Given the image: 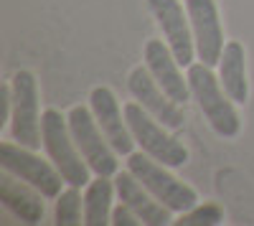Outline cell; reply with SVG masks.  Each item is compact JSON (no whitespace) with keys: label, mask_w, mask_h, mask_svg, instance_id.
Here are the masks:
<instances>
[{"label":"cell","mask_w":254,"mask_h":226,"mask_svg":"<svg viewBox=\"0 0 254 226\" xmlns=\"http://www.w3.org/2000/svg\"><path fill=\"white\" fill-rule=\"evenodd\" d=\"M127 89H130V94L158 122H163L168 130L183 127V110H181V105L163 92V87L155 81V76L150 74L147 66H135L130 71V76H127Z\"/></svg>","instance_id":"obj_10"},{"label":"cell","mask_w":254,"mask_h":226,"mask_svg":"<svg viewBox=\"0 0 254 226\" xmlns=\"http://www.w3.org/2000/svg\"><path fill=\"white\" fill-rule=\"evenodd\" d=\"M0 201H3V206L15 219L26 221V224H38L44 219V201H41V193L31 186V183L20 180L15 175L3 178V183H0Z\"/></svg>","instance_id":"obj_14"},{"label":"cell","mask_w":254,"mask_h":226,"mask_svg":"<svg viewBox=\"0 0 254 226\" xmlns=\"http://www.w3.org/2000/svg\"><path fill=\"white\" fill-rule=\"evenodd\" d=\"M125 119L135 142L142 148V153H147L168 168H181L188 163V150L183 148V142H178L173 135H168L163 122L150 117V112L140 102L125 105Z\"/></svg>","instance_id":"obj_4"},{"label":"cell","mask_w":254,"mask_h":226,"mask_svg":"<svg viewBox=\"0 0 254 226\" xmlns=\"http://www.w3.org/2000/svg\"><path fill=\"white\" fill-rule=\"evenodd\" d=\"M69 130H71V137L76 142L79 153L84 155V160L89 163V168L97 173V175H117V150L110 145V140L104 137L99 122L94 117V112H89L87 107H71L69 114Z\"/></svg>","instance_id":"obj_6"},{"label":"cell","mask_w":254,"mask_h":226,"mask_svg":"<svg viewBox=\"0 0 254 226\" xmlns=\"http://www.w3.org/2000/svg\"><path fill=\"white\" fill-rule=\"evenodd\" d=\"M165 168L168 166L158 163L147 153L145 155L142 153L127 155V170H130L142 186L163 203V206H168L171 211H181V214L198 206V193L190 186H186L183 180H178L176 175H171Z\"/></svg>","instance_id":"obj_3"},{"label":"cell","mask_w":254,"mask_h":226,"mask_svg":"<svg viewBox=\"0 0 254 226\" xmlns=\"http://www.w3.org/2000/svg\"><path fill=\"white\" fill-rule=\"evenodd\" d=\"M188 84H190V94L198 102V110L211 125V130L221 140H234L242 132V117L234 110V105H231L234 99L224 92L221 79H216L211 66H206L201 61V64L188 66Z\"/></svg>","instance_id":"obj_1"},{"label":"cell","mask_w":254,"mask_h":226,"mask_svg":"<svg viewBox=\"0 0 254 226\" xmlns=\"http://www.w3.org/2000/svg\"><path fill=\"white\" fill-rule=\"evenodd\" d=\"M10 135L23 148H41V112H38V81L31 71L20 69L10 79Z\"/></svg>","instance_id":"obj_5"},{"label":"cell","mask_w":254,"mask_h":226,"mask_svg":"<svg viewBox=\"0 0 254 226\" xmlns=\"http://www.w3.org/2000/svg\"><path fill=\"white\" fill-rule=\"evenodd\" d=\"M147 8L158 20V26L165 36V44L176 54L178 64L190 66L196 56V41H193V31H190L188 13H183V5L178 0H147Z\"/></svg>","instance_id":"obj_9"},{"label":"cell","mask_w":254,"mask_h":226,"mask_svg":"<svg viewBox=\"0 0 254 226\" xmlns=\"http://www.w3.org/2000/svg\"><path fill=\"white\" fill-rule=\"evenodd\" d=\"M219 79L224 92L237 102L244 105L249 99V81H247V51L239 41H226L224 54L219 58Z\"/></svg>","instance_id":"obj_15"},{"label":"cell","mask_w":254,"mask_h":226,"mask_svg":"<svg viewBox=\"0 0 254 226\" xmlns=\"http://www.w3.org/2000/svg\"><path fill=\"white\" fill-rule=\"evenodd\" d=\"M89 105H92V112L99 122L104 137L110 140V145L117 150V155H132L135 137L130 127H127L125 110H120L115 92L110 87H94L89 94Z\"/></svg>","instance_id":"obj_11"},{"label":"cell","mask_w":254,"mask_h":226,"mask_svg":"<svg viewBox=\"0 0 254 226\" xmlns=\"http://www.w3.org/2000/svg\"><path fill=\"white\" fill-rule=\"evenodd\" d=\"M142 58H145V66L150 69V74L155 76V81L163 87V92L176 99L178 105H186V102L193 97L190 94V84L188 79H183L181 74V64L176 54L171 51V46L163 44L160 38H150L142 49Z\"/></svg>","instance_id":"obj_12"},{"label":"cell","mask_w":254,"mask_h":226,"mask_svg":"<svg viewBox=\"0 0 254 226\" xmlns=\"http://www.w3.org/2000/svg\"><path fill=\"white\" fill-rule=\"evenodd\" d=\"M81 193L76 186H69L66 191H61L56 196V209H54V219L59 226H76L81 224Z\"/></svg>","instance_id":"obj_17"},{"label":"cell","mask_w":254,"mask_h":226,"mask_svg":"<svg viewBox=\"0 0 254 226\" xmlns=\"http://www.w3.org/2000/svg\"><path fill=\"white\" fill-rule=\"evenodd\" d=\"M112 183L107 175H97V180H89L87 193H84V224L89 226H104L112 224Z\"/></svg>","instance_id":"obj_16"},{"label":"cell","mask_w":254,"mask_h":226,"mask_svg":"<svg viewBox=\"0 0 254 226\" xmlns=\"http://www.w3.org/2000/svg\"><path fill=\"white\" fill-rule=\"evenodd\" d=\"M0 166L10 175L31 183L44 198H56L61 193V183H66L56 166L41 160L31 148H23L18 142H3L0 145Z\"/></svg>","instance_id":"obj_7"},{"label":"cell","mask_w":254,"mask_h":226,"mask_svg":"<svg viewBox=\"0 0 254 226\" xmlns=\"http://www.w3.org/2000/svg\"><path fill=\"white\" fill-rule=\"evenodd\" d=\"M224 221V209L219 203H203V206H193L181 216L178 224L183 226H214Z\"/></svg>","instance_id":"obj_18"},{"label":"cell","mask_w":254,"mask_h":226,"mask_svg":"<svg viewBox=\"0 0 254 226\" xmlns=\"http://www.w3.org/2000/svg\"><path fill=\"white\" fill-rule=\"evenodd\" d=\"M112 224L115 226H137L142 221H140V216L130 206H127V203H120V206L112 211Z\"/></svg>","instance_id":"obj_19"},{"label":"cell","mask_w":254,"mask_h":226,"mask_svg":"<svg viewBox=\"0 0 254 226\" xmlns=\"http://www.w3.org/2000/svg\"><path fill=\"white\" fill-rule=\"evenodd\" d=\"M115 188L122 203H127L142 224H150V226H163V224H171V209L163 206V203L147 191L142 183L127 170V173H117L115 178Z\"/></svg>","instance_id":"obj_13"},{"label":"cell","mask_w":254,"mask_h":226,"mask_svg":"<svg viewBox=\"0 0 254 226\" xmlns=\"http://www.w3.org/2000/svg\"><path fill=\"white\" fill-rule=\"evenodd\" d=\"M41 137H44V148L49 153V160L59 168L64 180L69 186H89V163L79 153L76 142L69 130V119L59 110H46L41 114Z\"/></svg>","instance_id":"obj_2"},{"label":"cell","mask_w":254,"mask_h":226,"mask_svg":"<svg viewBox=\"0 0 254 226\" xmlns=\"http://www.w3.org/2000/svg\"><path fill=\"white\" fill-rule=\"evenodd\" d=\"M186 13L196 41V56L206 66H216L226 46L216 0H186Z\"/></svg>","instance_id":"obj_8"}]
</instances>
